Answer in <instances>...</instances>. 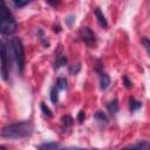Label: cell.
I'll list each match as a JSON object with an SVG mask.
<instances>
[{
	"label": "cell",
	"mask_w": 150,
	"mask_h": 150,
	"mask_svg": "<svg viewBox=\"0 0 150 150\" xmlns=\"http://www.w3.org/2000/svg\"><path fill=\"white\" fill-rule=\"evenodd\" d=\"M0 52H1V75H2V79L4 80H7L8 79V68H9V48L7 46V43L5 41L1 42V48H0Z\"/></svg>",
	"instance_id": "277c9868"
},
{
	"label": "cell",
	"mask_w": 150,
	"mask_h": 150,
	"mask_svg": "<svg viewBox=\"0 0 150 150\" xmlns=\"http://www.w3.org/2000/svg\"><path fill=\"white\" fill-rule=\"evenodd\" d=\"M110 84V77L105 74H101V79H100V88L102 90H105Z\"/></svg>",
	"instance_id": "ba28073f"
},
{
	"label": "cell",
	"mask_w": 150,
	"mask_h": 150,
	"mask_svg": "<svg viewBox=\"0 0 150 150\" xmlns=\"http://www.w3.org/2000/svg\"><path fill=\"white\" fill-rule=\"evenodd\" d=\"M80 34H81V38H82V40L84 41L86 45H88L89 47L94 46V43H95V34L89 27H82Z\"/></svg>",
	"instance_id": "8992f818"
},
{
	"label": "cell",
	"mask_w": 150,
	"mask_h": 150,
	"mask_svg": "<svg viewBox=\"0 0 150 150\" xmlns=\"http://www.w3.org/2000/svg\"><path fill=\"white\" fill-rule=\"evenodd\" d=\"M129 107H130V111L134 112V111L138 110V109L142 107V102L135 100L134 97H130V100H129Z\"/></svg>",
	"instance_id": "30bf717a"
},
{
	"label": "cell",
	"mask_w": 150,
	"mask_h": 150,
	"mask_svg": "<svg viewBox=\"0 0 150 150\" xmlns=\"http://www.w3.org/2000/svg\"><path fill=\"white\" fill-rule=\"evenodd\" d=\"M123 81H124V83H125V87H127V88H130V87L132 86V84H131V82L128 80V77H127V76H124V77H123Z\"/></svg>",
	"instance_id": "ffe728a7"
},
{
	"label": "cell",
	"mask_w": 150,
	"mask_h": 150,
	"mask_svg": "<svg viewBox=\"0 0 150 150\" xmlns=\"http://www.w3.org/2000/svg\"><path fill=\"white\" fill-rule=\"evenodd\" d=\"M59 91L60 90L56 88V86H54L52 88V90H50V100H52L53 103H57V101H59Z\"/></svg>",
	"instance_id": "4fadbf2b"
},
{
	"label": "cell",
	"mask_w": 150,
	"mask_h": 150,
	"mask_svg": "<svg viewBox=\"0 0 150 150\" xmlns=\"http://www.w3.org/2000/svg\"><path fill=\"white\" fill-rule=\"evenodd\" d=\"M95 118H96V121H97L98 123H101V124H107V123H108V117H107V115H105L103 111H96Z\"/></svg>",
	"instance_id": "8fae6325"
},
{
	"label": "cell",
	"mask_w": 150,
	"mask_h": 150,
	"mask_svg": "<svg viewBox=\"0 0 150 150\" xmlns=\"http://www.w3.org/2000/svg\"><path fill=\"white\" fill-rule=\"evenodd\" d=\"M61 122H62V124H63L64 127H70L74 121H73V118H71L70 116H63V117L61 118Z\"/></svg>",
	"instance_id": "2e32d148"
},
{
	"label": "cell",
	"mask_w": 150,
	"mask_h": 150,
	"mask_svg": "<svg viewBox=\"0 0 150 150\" xmlns=\"http://www.w3.org/2000/svg\"><path fill=\"white\" fill-rule=\"evenodd\" d=\"M66 64H67V57H66L64 55H60V56L56 59V61H55L54 68H55V69H59V68H61V67H63V66H66Z\"/></svg>",
	"instance_id": "7c38bea8"
},
{
	"label": "cell",
	"mask_w": 150,
	"mask_h": 150,
	"mask_svg": "<svg viewBox=\"0 0 150 150\" xmlns=\"http://www.w3.org/2000/svg\"><path fill=\"white\" fill-rule=\"evenodd\" d=\"M142 43H143V47L145 48L148 55L150 56V40H148L146 38H143V39H142Z\"/></svg>",
	"instance_id": "e0dca14e"
},
{
	"label": "cell",
	"mask_w": 150,
	"mask_h": 150,
	"mask_svg": "<svg viewBox=\"0 0 150 150\" xmlns=\"http://www.w3.org/2000/svg\"><path fill=\"white\" fill-rule=\"evenodd\" d=\"M55 86H56V88L59 90H63V89L67 88V80L64 77H59L56 83H55Z\"/></svg>",
	"instance_id": "5bb4252c"
},
{
	"label": "cell",
	"mask_w": 150,
	"mask_h": 150,
	"mask_svg": "<svg viewBox=\"0 0 150 150\" xmlns=\"http://www.w3.org/2000/svg\"><path fill=\"white\" fill-rule=\"evenodd\" d=\"M34 125L30 121H22L2 128L1 136L5 138H23L32 135Z\"/></svg>",
	"instance_id": "6da1fadb"
},
{
	"label": "cell",
	"mask_w": 150,
	"mask_h": 150,
	"mask_svg": "<svg viewBox=\"0 0 150 150\" xmlns=\"http://www.w3.org/2000/svg\"><path fill=\"white\" fill-rule=\"evenodd\" d=\"M84 117H86V115H84V111H80L79 112V116H77V121L80 122V123H82L83 122V120H84Z\"/></svg>",
	"instance_id": "d6986e66"
},
{
	"label": "cell",
	"mask_w": 150,
	"mask_h": 150,
	"mask_svg": "<svg viewBox=\"0 0 150 150\" xmlns=\"http://www.w3.org/2000/svg\"><path fill=\"white\" fill-rule=\"evenodd\" d=\"M38 150H96V149H84V148H77V146H67L63 148L60 144L55 143V142H48V143H43L36 146Z\"/></svg>",
	"instance_id": "5b68a950"
},
{
	"label": "cell",
	"mask_w": 150,
	"mask_h": 150,
	"mask_svg": "<svg viewBox=\"0 0 150 150\" xmlns=\"http://www.w3.org/2000/svg\"><path fill=\"white\" fill-rule=\"evenodd\" d=\"M11 49H12L13 59L16 62L18 70L19 73H22L23 66H25V52H23L22 42L19 38H13L11 40Z\"/></svg>",
	"instance_id": "3957f363"
},
{
	"label": "cell",
	"mask_w": 150,
	"mask_h": 150,
	"mask_svg": "<svg viewBox=\"0 0 150 150\" xmlns=\"http://www.w3.org/2000/svg\"><path fill=\"white\" fill-rule=\"evenodd\" d=\"M13 4H14V6H15V7L20 8V7H23V6L28 5V4H29V1H18V0H15Z\"/></svg>",
	"instance_id": "ac0fdd59"
},
{
	"label": "cell",
	"mask_w": 150,
	"mask_h": 150,
	"mask_svg": "<svg viewBox=\"0 0 150 150\" xmlns=\"http://www.w3.org/2000/svg\"><path fill=\"white\" fill-rule=\"evenodd\" d=\"M16 21L5 1H0V32L4 35H11L16 30Z\"/></svg>",
	"instance_id": "7a4b0ae2"
},
{
	"label": "cell",
	"mask_w": 150,
	"mask_h": 150,
	"mask_svg": "<svg viewBox=\"0 0 150 150\" xmlns=\"http://www.w3.org/2000/svg\"><path fill=\"white\" fill-rule=\"evenodd\" d=\"M0 149H1V150H6V148H5L4 145H1V148H0Z\"/></svg>",
	"instance_id": "7402d4cb"
},
{
	"label": "cell",
	"mask_w": 150,
	"mask_h": 150,
	"mask_svg": "<svg viewBox=\"0 0 150 150\" xmlns=\"http://www.w3.org/2000/svg\"><path fill=\"white\" fill-rule=\"evenodd\" d=\"M107 109L111 115H115L118 111V101L117 100H112L107 104Z\"/></svg>",
	"instance_id": "9c48e42d"
},
{
	"label": "cell",
	"mask_w": 150,
	"mask_h": 150,
	"mask_svg": "<svg viewBox=\"0 0 150 150\" xmlns=\"http://www.w3.org/2000/svg\"><path fill=\"white\" fill-rule=\"evenodd\" d=\"M41 110H42V112H43V115H45L46 117H52V116H53L50 109H49L45 103H41Z\"/></svg>",
	"instance_id": "9a60e30c"
},
{
	"label": "cell",
	"mask_w": 150,
	"mask_h": 150,
	"mask_svg": "<svg viewBox=\"0 0 150 150\" xmlns=\"http://www.w3.org/2000/svg\"><path fill=\"white\" fill-rule=\"evenodd\" d=\"M71 19H73V16H69V18H68V20H67L68 25H70V23H71Z\"/></svg>",
	"instance_id": "44dd1931"
},
{
	"label": "cell",
	"mask_w": 150,
	"mask_h": 150,
	"mask_svg": "<svg viewBox=\"0 0 150 150\" xmlns=\"http://www.w3.org/2000/svg\"><path fill=\"white\" fill-rule=\"evenodd\" d=\"M94 13H95V16L97 18V21H98L100 26L105 28V27L108 26V22H107V19H105V16H104V15H103V13L101 12V9H100L98 7H96V8L94 9Z\"/></svg>",
	"instance_id": "52a82bcc"
}]
</instances>
